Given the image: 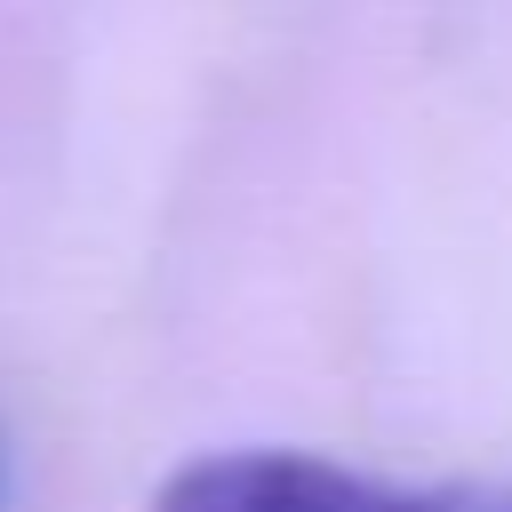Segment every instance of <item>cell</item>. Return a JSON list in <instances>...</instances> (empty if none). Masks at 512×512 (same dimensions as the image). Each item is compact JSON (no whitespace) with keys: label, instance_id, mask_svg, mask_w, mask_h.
<instances>
[{"label":"cell","instance_id":"1","mask_svg":"<svg viewBox=\"0 0 512 512\" xmlns=\"http://www.w3.org/2000/svg\"><path fill=\"white\" fill-rule=\"evenodd\" d=\"M152 512H512L504 480H376L304 448H224L168 472Z\"/></svg>","mask_w":512,"mask_h":512}]
</instances>
